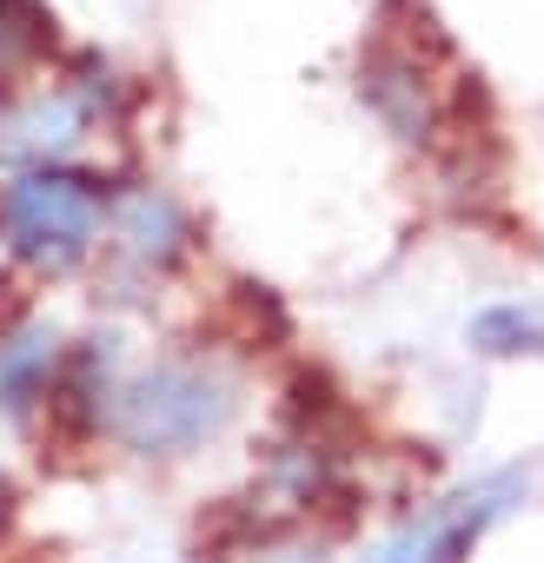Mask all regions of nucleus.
<instances>
[{"label":"nucleus","instance_id":"nucleus-1","mask_svg":"<svg viewBox=\"0 0 544 563\" xmlns=\"http://www.w3.org/2000/svg\"><path fill=\"white\" fill-rule=\"evenodd\" d=\"M232 378L206 358H160L113 398V438L140 457H186L232 424Z\"/></svg>","mask_w":544,"mask_h":563},{"label":"nucleus","instance_id":"nucleus-2","mask_svg":"<svg viewBox=\"0 0 544 563\" xmlns=\"http://www.w3.org/2000/svg\"><path fill=\"white\" fill-rule=\"evenodd\" d=\"M100 232V179L67 166H34L0 192V239L34 272H74Z\"/></svg>","mask_w":544,"mask_h":563},{"label":"nucleus","instance_id":"nucleus-3","mask_svg":"<svg viewBox=\"0 0 544 563\" xmlns=\"http://www.w3.org/2000/svg\"><path fill=\"white\" fill-rule=\"evenodd\" d=\"M524 497V471H491L478 484H465L458 497L432 504L425 517H412L405 530H392L385 543H372L359 563H465V550Z\"/></svg>","mask_w":544,"mask_h":563},{"label":"nucleus","instance_id":"nucleus-4","mask_svg":"<svg viewBox=\"0 0 544 563\" xmlns=\"http://www.w3.org/2000/svg\"><path fill=\"white\" fill-rule=\"evenodd\" d=\"M94 126V100L80 87H41L14 107H0V159L8 166H47L61 153H74Z\"/></svg>","mask_w":544,"mask_h":563},{"label":"nucleus","instance_id":"nucleus-5","mask_svg":"<svg viewBox=\"0 0 544 563\" xmlns=\"http://www.w3.org/2000/svg\"><path fill=\"white\" fill-rule=\"evenodd\" d=\"M359 100L405 140V146H425L432 140V87H425V67L405 54V47H372L366 67H359Z\"/></svg>","mask_w":544,"mask_h":563},{"label":"nucleus","instance_id":"nucleus-6","mask_svg":"<svg viewBox=\"0 0 544 563\" xmlns=\"http://www.w3.org/2000/svg\"><path fill=\"white\" fill-rule=\"evenodd\" d=\"M113 245L133 258V265H146V272H166L179 252H186V212L166 199V192H133L127 206H120V219H113Z\"/></svg>","mask_w":544,"mask_h":563},{"label":"nucleus","instance_id":"nucleus-7","mask_svg":"<svg viewBox=\"0 0 544 563\" xmlns=\"http://www.w3.org/2000/svg\"><path fill=\"white\" fill-rule=\"evenodd\" d=\"M61 372V332L54 325H21L0 339V411L28 418Z\"/></svg>","mask_w":544,"mask_h":563},{"label":"nucleus","instance_id":"nucleus-8","mask_svg":"<svg viewBox=\"0 0 544 563\" xmlns=\"http://www.w3.org/2000/svg\"><path fill=\"white\" fill-rule=\"evenodd\" d=\"M465 339L485 358H544V319L524 306H485Z\"/></svg>","mask_w":544,"mask_h":563},{"label":"nucleus","instance_id":"nucleus-9","mask_svg":"<svg viewBox=\"0 0 544 563\" xmlns=\"http://www.w3.org/2000/svg\"><path fill=\"white\" fill-rule=\"evenodd\" d=\"M54 41V21L41 0H0V54H41Z\"/></svg>","mask_w":544,"mask_h":563},{"label":"nucleus","instance_id":"nucleus-10","mask_svg":"<svg viewBox=\"0 0 544 563\" xmlns=\"http://www.w3.org/2000/svg\"><path fill=\"white\" fill-rule=\"evenodd\" d=\"M8 523H14V484L0 477V537H8Z\"/></svg>","mask_w":544,"mask_h":563}]
</instances>
